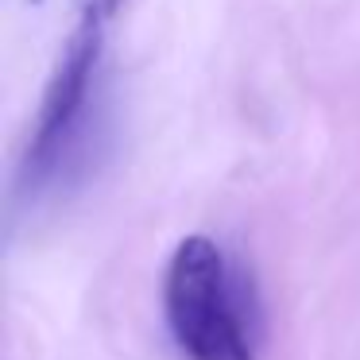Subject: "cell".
Masks as SVG:
<instances>
[{
  "mask_svg": "<svg viewBox=\"0 0 360 360\" xmlns=\"http://www.w3.org/2000/svg\"><path fill=\"white\" fill-rule=\"evenodd\" d=\"M124 0H89L82 20L74 24L63 55L55 63L35 128L27 136L24 159L16 171V202L32 205L43 194L66 182L97 140V97H101V58L105 32Z\"/></svg>",
  "mask_w": 360,
  "mask_h": 360,
  "instance_id": "cell-1",
  "label": "cell"
},
{
  "mask_svg": "<svg viewBox=\"0 0 360 360\" xmlns=\"http://www.w3.org/2000/svg\"><path fill=\"white\" fill-rule=\"evenodd\" d=\"M167 326L186 360H256L252 295L210 236L174 248L163 283Z\"/></svg>",
  "mask_w": 360,
  "mask_h": 360,
  "instance_id": "cell-2",
  "label": "cell"
}]
</instances>
